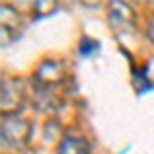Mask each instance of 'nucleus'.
<instances>
[{
    "instance_id": "nucleus-8",
    "label": "nucleus",
    "mask_w": 154,
    "mask_h": 154,
    "mask_svg": "<svg viewBox=\"0 0 154 154\" xmlns=\"http://www.w3.org/2000/svg\"><path fill=\"white\" fill-rule=\"evenodd\" d=\"M146 35H148V39L154 43V17L148 21V27H146Z\"/></svg>"
},
{
    "instance_id": "nucleus-1",
    "label": "nucleus",
    "mask_w": 154,
    "mask_h": 154,
    "mask_svg": "<svg viewBox=\"0 0 154 154\" xmlns=\"http://www.w3.org/2000/svg\"><path fill=\"white\" fill-rule=\"evenodd\" d=\"M2 144L14 148V150H23L31 140V121L19 115H4L2 117Z\"/></svg>"
},
{
    "instance_id": "nucleus-5",
    "label": "nucleus",
    "mask_w": 154,
    "mask_h": 154,
    "mask_svg": "<svg viewBox=\"0 0 154 154\" xmlns=\"http://www.w3.org/2000/svg\"><path fill=\"white\" fill-rule=\"evenodd\" d=\"M0 12H2V35H4L2 39H6V33L17 37L19 29H21V14L11 4H2Z\"/></svg>"
},
{
    "instance_id": "nucleus-7",
    "label": "nucleus",
    "mask_w": 154,
    "mask_h": 154,
    "mask_svg": "<svg viewBox=\"0 0 154 154\" xmlns=\"http://www.w3.org/2000/svg\"><path fill=\"white\" fill-rule=\"evenodd\" d=\"M58 6H56V2H51V0H45V2H37L35 4V12L39 17H45V14H51V12L56 11Z\"/></svg>"
},
{
    "instance_id": "nucleus-3",
    "label": "nucleus",
    "mask_w": 154,
    "mask_h": 154,
    "mask_svg": "<svg viewBox=\"0 0 154 154\" xmlns=\"http://www.w3.org/2000/svg\"><path fill=\"white\" fill-rule=\"evenodd\" d=\"M66 64L62 60H45L37 66L35 72V80L39 88H45V91H51L66 80Z\"/></svg>"
},
{
    "instance_id": "nucleus-4",
    "label": "nucleus",
    "mask_w": 154,
    "mask_h": 154,
    "mask_svg": "<svg viewBox=\"0 0 154 154\" xmlns=\"http://www.w3.org/2000/svg\"><path fill=\"white\" fill-rule=\"evenodd\" d=\"M2 115H17L25 105V84L19 78L2 80Z\"/></svg>"
},
{
    "instance_id": "nucleus-6",
    "label": "nucleus",
    "mask_w": 154,
    "mask_h": 154,
    "mask_svg": "<svg viewBox=\"0 0 154 154\" xmlns=\"http://www.w3.org/2000/svg\"><path fill=\"white\" fill-rule=\"evenodd\" d=\"M58 154H93V148H91V144L86 142L84 138L68 136V138H64L60 142Z\"/></svg>"
},
{
    "instance_id": "nucleus-2",
    "label": "nucleus",
    "mask_w": 154,
    "mask_h": 154,
    "mask_svg": "<svg viewBox=\"0 0 154 154\" xmlns=\"http://www.w3.org/2000/svg\"><path fill=\"white\" fill-rule=\"evenodd\" d=\"M107 21H109V27L117 35H125L136 29V12L130 4L113 0L107 6Z\"/></svg>"
}]
</instances>
